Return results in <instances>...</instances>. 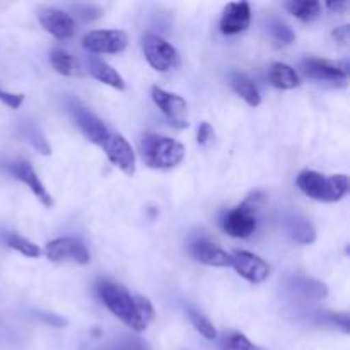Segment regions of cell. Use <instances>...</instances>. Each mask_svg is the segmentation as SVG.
<instances>
[{
	"instance_id": "obj_1",
	"label": "cell",
	"mask_w": 350,
	"mask_h": 350,
	"mask_svg": "<svg viewBox=\"0 0 350 350\" xmlns=\"http://www.w3.org/2000/svg\"><path fill=\"white\" fill-rule=\"evenodd\" d=\"M140 154L144 163L152 170H171L183 161L185 147L170 137L144 133L140 139Z\"/></svg>"
},
{
	"instance_id": "obj_2",
	"label": "cell",
	"mask_w": 350,
	"mask_h": 350,
	"mask_svg": "<svg viewBox=\"0 0 350 350\" xmlns=\"http://www.w3.org/2000/svg\"><path fill=\"white\" fill-rule=\"evenodd\" d=\"M296 185L306 197L328 202V204L342 200L349 191V178L345 174L325 176V174L310 170H304L297 174Z\"/></svg>"
},
{
	"instance_id": "obj_3",
	"label": "cell",
	"mask_w": 350,
	"mask_h": 350,
	"mask_svg": "<svg viewBox=\"0 0 350 350\" xmlns=\"http://www.w3.org/2000/svg\"><path fill=\"white\" fill-rule=\"evenodd\" d=\"M98 293L101 296L103 303L106 304V308L118 320H122L126 327L132 328L133 332H139V334L146 330L147 323L140 318L135 301H133V297L130 296L125 287L113 282H103L98 286Z\"/></svg>"
},
{
	"instance_id": "obj_4",
	"label": "cell",
	"mask_w": 350,
	"mask_h": 350,
	"mask_svg": "<svg viewBox=\"0 0 350 350\" xmlns=\"http://www.w3.org/2000/svg\"><path fill=\"white\" fill-rule=\"evenodd\" d=\"M142 48L147 62L154 70L167 72L180 65V53L176 48L157 34H147L142 40Z\"/></svg>"
},
{
	"instance_id": "obj_5",
	"label": "cell",
	"mask_w": 350,
	"mask_h": 350,
	"mask_svg": "<svg viewBox=\"0 0 350 350\" xmlns=\"http://www.w3.org/2000/svg\"><path fill=\"white\" fill-rule=\"evenodd\" d=\"M82 44L85 50L96 55L120 53L129 44V36L122 29H96L85 34Z\"/></svg>"
},
{
	"instance_id": "obj_6",
	"label": "cell",
	"mask_w": 350,
	"mask_h": 350,
	"mask_svg": "<svg viewBox=\"0 0 350 350\" xmlns=\"http://www.w3.org/2000/svg\"><path fill=\"white\" fill-rule=\"evenodd\" d=\"M44 255L50 262H75L81 265H88L91 256L84 243L75 238H58L44 246Z\"/></svg>"
},
{
	"instance_id": "obj_7",
	"label": "cell",
	"mask_w": 350,
	"mask_h": 350,
	"mask_svg": "<svg viewBox=\"0 0 350 350\" xmlns=\"http://www.w3.org/2000/svg\"><path fill=\"white\" fill-rule=\"evenodd\" d=\"M231 267H234L239 277L252 284H262L270 277L269 263L255 253L234 252L231 255Z\"/></svg>"
},
{
	"instance_id": "obj_8",
	"label": "cell",
	"mask_w": 350,
	"mask_h": 350,
	"mask_svg": "<svg viewBox=\"0 0 350 350\" xmlns=\"http://www.w3.org/2000/svg\"><path fill=\"white\" fill-rule=\"evenodd\" d=\"M258 205H252L250 200L241 204L239 207L232 208L224 217V231L232 238H250L256 229L255 208Z\"/></svg>"
},
{
	"instance_id": "obj_9",
	"label": "cell",
	"mask_w": 350,
	"mask_h": 350,
	"mask_svg": "<svg viewBox=\"0 0 350 350\" xmlns=\"http://www.w3.org/2000/svg\"><path fill=\"white\" fill-rule=\"evenodd\" d=\"M103 149H105L108 159L126 176L135 174V152H133L132 146L126 142L125 137L120 133H109Z\"/></svg>"
},
{
	"instance_id": "obj_10",
	"label": "cell",
	"mask_w": 350,
	"mask_h": 350,
	"mask_svg": "<svg viewBox=\"0 0 350 350\" xmlns=\"http://www.w3.org/2000/svg\"><path fill=\"white\" fill-rule=\"evenodd\" d=\"M303 70L308 77L317 81L345 82L349 77V65L345 62H332L325 58H306Z\"/></svg>"
},
{
	"instance_id": "obj_11",
	"label": "cell",
	"mask_w": 350,
	"mask_h": 350,
	"mask_svg": "<svg viewBox=\"0 0 350 350\" xmlns=\"http://www.w3.org/2000/svg\"><path fill=\"white\" fill-rule=\"evenodd\" d=\"M38 19H40L41 27L58 40H68L74 36V19L64 10L55 9V7H43L38 12Z\"/></svg>"
},
{
	"instance_id": "obj_12",
	"label": "cell",
	"mask_w": 350,
	"mask_h": 350,
	"mask_svg": "<svg viewBox=\"0 0 350 350\" xmlns=\"http://www.w3.org/2000/svg\"><path fill=\"white\" fill-rule=\"evenodd\" d=\"M150 94H152L154 103H156V105L159 106L161 111L173 122V125L180 126V129L188 126V122H185V120L181 118L183 113L187 111V101H185L181 96L164 91V89L157 88V85H154Z\"/></svg>"
},
{
	"instance_id": "obj_13",
	"label": "cell",
	"mask_w": 350,
	"mask_h": 350,
	"mask_svg": "<svg viewBox=\"0 0 350 350\" xmlns=\"http://www.w3.org/2000/svg\"><path fill=\"white\" fill-rule=\"evenodd\" d=\"M252 23V9L248 2H229L221 17V31L224 34H238L248 29Z\"/></svg>"
},
{
	"instance_id": "obj_14",
	"label": "cell",
	"mask_w": 350,
	"mask_h": 350,
	"mask_svg": "<svg viewBox=\"0 0 350 350\" xmlns=\"http://www.w3.org/2000/svg\"><path fill=\"white\" fill-rule=\"evenodd\" d=\"M75 120H77V125L81 129V132L84 133L85 139L91 140L96 146H105L106 140L109 137V130L106 129L105 123L98 118L96 115H92L91 111H88L85 108H75Z\"/></svg>"
},
{
	"instance_id": "obj_15",
	"label": "cell",
	"mask_w": 350,
	"mask_h": 350,
	"mask_svg": "<svg viewBox=\"0 0 350 350\" xmlns=\"http://www.w3.org/2000/svg\"><path fill=\"white\" fill-rule=\"evenodd\" d=\"M12 173L17 180L23 181V183H26L27 187H29V190L33 191L34 197H36L44 207H51V205H53V198L50 197V193L46 191L44 185L41 183L40 178H38L36 171L33 170V166H31L27 161H21V163L14 164Z\"/></svg>"
},
{
	"instance_id": "obj_16",
	"label": "cell",
	"mask_w": 350,
	"mask_h": 350,
	"mask_svg": "<svg viewBox=\"0 0 350 350\" xmlns=\"http://www.w3.org/2000/svg\"><path fill=\"white\" fill-rule=\"evenodd\" d=\"M191 255L197 262L204 263L208 267H231V255L219 248L214 243L207 241V239H200V241L191 245Z\"/></svg>"
},
{
	"instance_id": "obj_17",
	"label": "cell",
	"mask_w": 350,
	"mask_h": 350,
	"mask_svg": "<svg viewBox=\"0 0 350 350\" xmlns=\"http://www.w3.org/2000/svg\"><path fill=\"white\" fill-rule=\"evenodd\" d=\"M88 68H89V74H91L94 79H98L99 82H103V84L111 85L113 89H118V91H123V89H125V81H123L122 75H120L111 65L106 64V62L92 57L89 58Z\"/></svg>"
},
{
	"instance_id": "obj_18",
	"label": "cell",
	"mask_w": 350,
	"mask_h": 350,
	"mask_svg": "<svg viewBox=\"0 0 350 350\" xmlns=\"http://www.w3.org/2000/svg\"><path fill=\"white\" fill-rule=\"evenodd\" d=\"M269 81L277 89H294L299 85V75L291 65L275 62L269 70Z\"/></svg>"
},
{
	"instance_id": "obj_19",
	"label": "cell",
	"mask_w": 350,
	"mask_h": 350,
	"mask_svg": "<svg viewBox=\"0 0 350 350\" xmlns=\"http://www.w3.org/2000/svg\"><path fill=\"white\" fill-rule=\"evenodd\" d=\"M231 85L236 91V94L241 96L250 106H260L262 103V96H260L258 89L253 84V81L250 77H246L245 74H232L231 77Z\"/></svg>"
},
{
	"instance_id": "obj_20",
	"label": "cell",
	"mask_w": 350,
	"mask_h": 350,
	"mask_svg": "<svg viewBox=\"0 0 350 350\" xmlns=\"http://www.w3.org/2000/svg\"><path fill=\"white\" fill-rule=\"evenodd\" d=\"M286 9L303 23H310L321 14V3L317 0H293L286 3Z\"/></svg>"
},
{
	"instance_id": "obj_21",
	"label": "cell",
	"mask_w": 350,
	"mask_h": 350,
	"mask_svg": "<svg viewBox=\"0 0 350 350\" xmlns=\"http://www.w3.org/2000/svg\"><path fill=\"white\" fill-rule=\"evenodd\" d=\"M51 65H53L55 70L62 75H81L82 68L81 64L72 57L70 53L64 50H53L50 55Z\"/></svg>"
},
{
	"instance_id": "obj_22",
	"label": "cell",
	"mask_w": 350,
	"mask_h": 350,
	"mask_svg": "<svg viewBox=\"0 0 350 350\" xmlns=\"http://www.w3.org/2000/svg\"><path fill=\"white\" fill-rule=\"evenodd\" d=\"M188 318H190L191 325H193L195 330L202 337L207 338V340H215L217 338V330H215L214 323L205 314H202L200 311H197L195 308H188Z\"/></svg>"
},
{
	"instance_id": "obj_23",
	"label": "cell",
	"mask_w": 350,
	"mask_h": 350,
	"mask_svg": "<svg viewBox=\"0 0 350 350\" xmlns=\"http://www.w3.org/2000/svg\"><path fill=\"white\" fill-rule=\"evenodd\" d=\"M5 243L9 248L16 250V252H19L21 255L27 256V258H38V256L41 255L40 248H38L33 241L16 234V232H9V234L5 236Z\"/></svg>"
},
{
	"instance_id": "obj_24",
	"label": "cell",
	"mask_w": 350,
	"mask_h": 350,
	"mask_svg": "<svg viewBox=\"0 0 350 350\" xmlns=\"http://www.w3.org/2000/svg\"><path fill=\"white\" fill-rule=\"evenodd\" d=\"M289 231L294 241L301 243V245H311L317 239L314 228L308 221H303V219H296L293 222V226H291Z\"/></svg>"
},
{
	"instance_id": "obj_25",
	"label": "cell",
	"mask_w": 350,
	"mask_h": 350,
	"mask_svg": "<svg viewBox=\"0 0 350 350\" xmlns=\"http://www.w3.org/2000/svg\"><path fill=\"white\" fill-rule=\"evenodd\" d=\"M221 350H262L258 345L253 344L246 335L239 334V332H232V334L226 335L224 340L221 342Z\"/></svg>"
},
{
	"instance_id": "obj_26",
	"label": "cell",
	"mask_w": 350,
	"mask_h": 350,
	"mask_svg": "<svg viewBox=\"0 0 350 350\" xmlns=\"http://www.w3.org/2000/svg\"><path fill=\"white\" fill-rule=\"evenodd\" d=\"M270 33H272V38L275 40V43L279 44V46H286V44H291L296 40L294 31L282 23H273L272 26H270Z\"/></svg>"
},
{
	"instance_id": "obj_27",
	"label": "cell",
	"mask_w": 350,
	"mask_h": 350,
	"mask_svg": "<svg viewBox=\"0 0 350 350\" xmlns=\"http://www.w3.org/2000/svg\"><path fill=\"white\" fill-rule=\"evenodd\" d=\"M303 286H297V289L304 294V297H310V299H321V297L327 294V287L320 282H314V280H301Z\"/></svg>"
},
{
	"instance_id": "obj_28",
	"label": "cell",
	"mask_w": 350,
	"mask_h": 350,
	"mask_svg": "<svg viewBox=\"0 0 350 350\" xmlns=\"http://www.w3.org/2000/svg\"><path fill=\"white\" fill-rule=\"evenodd\" d=\"M133 301H135V306H137V311H139L140 318H142L146 323H149L150 320H154V306L150 304V301L147 299V297L135 296L133 297Z\"/></svg>"
},
{
	"instance_id": "obj_29",
	"label": "cell",
	"mask_w": 350,
	"mask_h": 350,
	"mask_svg": "<svg viewBox=\"0 0 350 350\" xmlns=\"http://www.w3.org/2000/svg\"><path fill=\"white\" fill-rule=\"evenodd\" d=\"M212 139H214V129L211 126V123H200V126L197 130V142L200 146H207Z\"/></svg>"
},
{
	"instance_id": "obj_30",
	"label": "cell",
	"mask_w": 350,
	"mask_h": 350,
	"mask_svg": "<svg viewBox=\"0 0 350 350\" xmlns=\"http://www.w3.org/2000/svg\"><path fill=\"white\" fill-rule=\"evenodd\" d=\"M115 350H150L149 345L140 338H125L116 345Z\"/></svg>"
},
{
	"instance_id": "obj_31",
	"label": "cell",
	"mask_w": 350,
	"mask_h": 350,
	"mask_svg": "<svg viewBox=\"0 0 350 350\" xmlns=\"http://www.w3.org/2000/svg\"><path fill=\"white\" fill-rule=\"evenodd\" d=\"M0 101L5 103L9 108L17 109L24 101V96L23 94H12V92H5V91H0Z\"/></svg>"
},
{
	"instance_id": "obj_32",
	"label": "cell",
	"mask_w": 350,
	"mask_h": 350,
	"mask_svg": "<svg viewBox=\"0 0 350 350\" xmlns=\"http://www.w3.org/2000/svg\"><path fill=\"white\" fill-rule=\"evenodd\" d=\"M349 33H350L349 26H342V27H337V29H335L334 33H332V36H334L335 40L338 41V43H347V41H349Z\"/></svg>"
},
{
	"instance_id": "obj_33",
	"label": "cell",
	"mask_w": 350,
	"mask_h": 350,
	"mask_svg": "<svg viewBox=\"0 0 350 350\" xmlns=\"http://www.w3.org/2000/svg\"><path fill=\"white\" fill-rule=\"evenodd\" d=\"M334 321L337 325H340L342 330L345 332V334H349V317L345 313L342 314H337V317H334Z\"/></svg>"
},
{
	"instance_id": "obj_34",
	"label": "cell",
	"mask_w": 350,
	"mask_h": 350,
	"mask_svg": "<svg viewBox=\"0 0 350 350\" xmlns=\"http://www.w3.org/2000/svg\"><path fill=\"white\" fill-rule=\"evenodd\" d=\"M327 7L330 10H334V12L340 14V12H345L349 7L347 2H327Z\"/></svg>"
}]
</instances>
